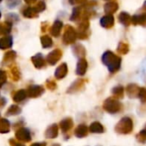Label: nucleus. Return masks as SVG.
<instances>
[{"label": "nucleus", "mask_w": 146, "mask_h": 146, "mask_svg": "<svg viewBox=\"0 0 146 146\" xmlns=\"http://www.w3.org/2000/svg\"><path fill=\"white\" fill-rule=\"evenodd\" d=\"M139 90H140V88L134 84H131L129 86H127V95L131 98H135L138 96Z\"/></svg>", "instance_id": "obj_5"}, {"label": "nucleus", "mask_w": 146, "mask_h": 146, "mask_svg": "<svg viewBox=\"0 0 146 146\" xmlns=\"http://www.w3.org/2000/svg\"><path fill=\"white\" fill-rule=\"evenodd\" d=\"M119 21L124 26L128 27L131 23V17L126 12H121L119 16Z\"/></svg>", "instance_id": "obj_4"}, {"label": "nucleus", "mask_w": 146, "mask_h": 146, "mask_svg": "<svg viewBox=\"0 0 146 146\" xmlns=\"http://www.w3.org/2000/svg\"><path fill=\"white\" fill-rule=\"evenodd\" d=\"M132 128H133L132 120L128 117H125L119 121V123L116 127V130L120 133L126 134V133H130L132 131Z\"/></svg>", "instance_id": "obj_2"}, {"label": "nucleus", "mask_w": 146, "mask_h": 146, "mask_svg": "<svg viewBox=\"0 0 146 146\" xmlns=\"http://www.w3.org/2000/svg\"><path fill=\"white\" fill-rule=\"evenodd\" d=\"M131 23L133 25H140L146 27V12L137 14L131 17Z\"/></svg>", "instance_id": "obj_3"}, {"label": "nucleus", "mask_w": 146, "mask_h": 146, "mask_svg": "<svg viewBox=\"0 0 146 146\" xmlns=\"http://www.w3.org/2000/svg\"><path fill=\"white\" fill-rule=\"evenodd\" d=\"M104 58H105V62L108 64L109 63V68H110V70L113 71V70H116L119 68V65H120V62H121V59L115 56L113 53H112L111 52H106V54L104 55Z\"/></svg>", "instance_id": "obj_1"}, {"label": "nucleus", "mask_w": 146, "mask_h": 146, "mask_svg": "<svg viewBox=\"0 0 146 146\" xmlns=\"http://www.w3.org/2000/svg\"><path fill=\"white\" fill-rule=\"evenodd\" d=\"M119 6L117 5V3H109V4H107L106 6H105V11L106 12L108 13H114L116 12V11L118 10Z\"/></svg>", "instance_id": "obj_7"}, {"label": "nucleus", "mask_w": 146, "mask_h": 146, "mask_svg": "<svg viewBox=\"0 0 146 146\" xmlns=\"http://www.w3.org/2000/svg\"><path fill=\"white\" fill-rule=\"evenodd\" d=\"M113 23H114V18L113 16H107L102 19V24L103 27H106V28L112 27L113 25Z\"/></svg>", "instance_id": "obj_6"}, {"label": "nucleus", "mask_w": 146, "mask_h": 146, "mask_svg": "<svg viewBox=\"0 0 146 146\" xmlns=\"http://www.w3.org/2000/svg\"><path fill=\"white\" fill-rule=\"evenodd\" d=\"M143 9L146 11V0H145V1H144V3H143Z\"/></svg>", "instance_id": "obj_11"}, {"label": "nucleus", "mask_w": 146, "mask_h": 146, "mask_svg": "<svg viewBox=\"0 0 146 146\" xmlns=\"http://www.w3.org/2000/svg\"><path fill=\"white\" fill-rule=\"evenodd\" d=\"M138 97L141 99L142 102H146V89H144V88L140 89L139 93H138Z\"/></svg>", "instance_id": "obj_10"}, {"label": "nucleus", "mask_w": 146, "mask_h": 146, "mask_svg": "<svg viewBox=\"0 0 146 146\" xmlns=\"http://www.w3.org/2000/svg\"><path fill=\"white\" fill-rule=\"evenodd\" d=\"M137 140L140 143L146 142V130H142L138 134H137Z\"/></svg>", "instance_id": "obj_8"}, {"label": "nucleus", "mask_w": 146, "mask_h": 146, "mask_svg": "<svg viewBox=\"0 0 146 146\" xmlns=\"http://www.w3.org/2000/svg\"><path fill=\"white\" fill-rule=\"evenodd\" d=\"M118 51L120 52V53H126L128 51H129V46L127 44H125V43H120L119 46V48H118Z\"/></svg>", "instance_id": "obj_9"}]
</instances>
